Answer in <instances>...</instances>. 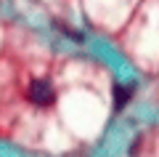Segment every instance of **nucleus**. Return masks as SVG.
<instances>
[{"instance_id": "nucleus-2", "label": "nucleus", "mask_w": 159, "mask_h": 157, "mask_svg": "<svg viewBox=\"0 0 159 157\" xmlns=\"http://www.w3.org/2000/svg\"><path fill=\"white\" fill-rule=\"evenodd\" d=\"M130 96H133V88H130V85H114V107L122 109L127 101H130Z\"/></svg>"}, {"instance_id": "nucleus-1", "label": "nucleus", "mask_w": 159, "mask_h": 157, "mask_svg": "<svg viewBox=\"0 0 159 157\" xmlns=\"http://www.w3.org/2000/svg\"><path fill=\"white\" fill-rule=\"evenodd\" d=\"M29 99H32L34 104H40V107H48V104H53L56 93H53L51 83H45V80H34V83L29 85Z\"/></svg>"}]
</instances>
